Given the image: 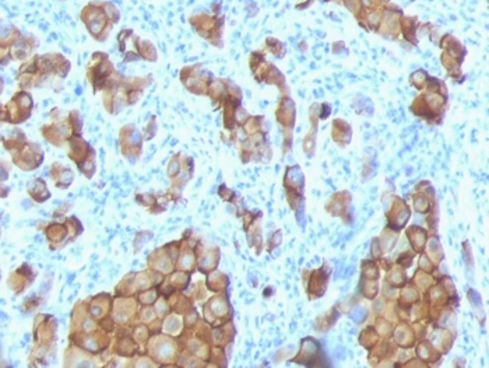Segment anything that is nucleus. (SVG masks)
<instances>
[{
	"label": "nucleus",
	"mask_w": 489,
	"mask_h": 368,
	"mask_svg": "<svg viewBox=\"0 0 489 368\" xmlns=\"http://www.w3.org/2000/svg\"><path fill=\"white\" fill-rule=\"evenodd\" d=\"M94 63L90 64L88 67V77L90 81L94 84V90H100L105 81V78L108 77L112 71V64L107 59L105 54H95L94 55Z\"/></svg>",
	"instance_id": "f257e3e1"
}]
</instances>
